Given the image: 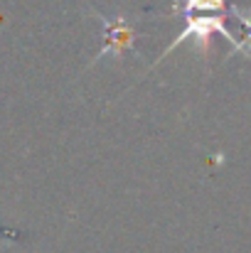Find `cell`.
<instances>
[{
    "label": "cell",
    "instance_id": "obj_1",
    "mask_svg": "<svg viewBox=\"0 0 251 253\" xmlns=\"http://www.w3.org/2000/svg\"><path fill=\"white\" fill-rule=\"evenodd\" d=\"M96 17L103 22V30H106V44L96 52L94 62L101 59L103 54H116L121 57L126 49L133 47V40H136V30L128 25L126 15H116V17H106L101 12H96Z\"/></svg>",
    "mask_w": 251,
    "mask_h": 253
}]
</instances>
